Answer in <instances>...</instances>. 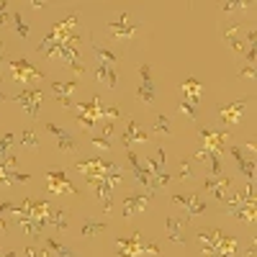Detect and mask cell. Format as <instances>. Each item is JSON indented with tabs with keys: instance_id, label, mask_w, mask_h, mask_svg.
<instances>
[{
	"instance_id": "18",
	"label": "cell",
	"mask_w": 257,
	"mask_h": 257,
	"mask_svg": "<svg viewBox=\"0 0 257 257\" xmlns=\"http://www.w3.org/2000/svg\"><path fill=\"white\" fill-rule=\"evenodd\" d=\"M188 226V219H175V216H170L167 219V237L170 242H175V244H185L183 239V229Z\"/></svg>"
},
{
	"instance_id": "32",
	"label": "cell",
	"mask_w": 257,
	"mask_h": 257,
	"mask_svg": "<svg viewBox=\"0 0 257 257\" xmlns=\"http://www.w3.org/2000/svg\"><path fill=\"white\" fill-rule=\"evenodd\" d=\"M242 77H244V80H252V77H254V64H247L244 70H239V80H242Z\"/></svg>"
},
{
	"instance_id": "14",
	"label": "cell",
	"mask_w": 257,
	"mask_h": 257,
	"mask_svg": "<svg viewBox=\"0 0 257 257\" xmlns=\"http://www.w3.org/2000/svg\"><path fill=\"white\" fill-rule=\"evenodd\" d=\"M180 95L185 98V103L196 105V103L201 100V95H203V85H201L196 77H188V80L180 85Z\"/></svg>"
},
{
	"instance_id": "29",
	"label": "cell",
	"mask_w": 257,
	"mask_h": 257,
	"mask_svg": "<svg viewBox=\"0 0 257 257\" xmlns=\"http://www.w3.org/2000/svg\"><path fill=\"white\" fill-rule=\"evenodd\" d=\"M90 144H93L95 149H105V152H108V149H113V142L105 139V137H100V134H93V137H90Z\"/></svg>"
},
{
	"instance_id": "30",
	"label": "cell",
	"mask_w": 257,
	"mask_h": 257,
	"mask_svg": "<svg viewBox=\"0 0 257 257\" xmlns=\"http://www.w3.org/2000/svg\"><path fill=\"white\" fill-rule=\"evenodd\" d=\"M77 123L85 128V132H95V128H98V121H93V118H88V116H82V113H77Z\"/></svg>"
},
{
	"instance_id": "25",
	"label": "cell",
	"mask_w": 257,
	"mask_h": 257,
	"mask_svg": "<svg viewBox=\"0 0 257 257\" xmlns=\"http://www.w3.org/2000/svg\"><path fill=\"white\" fill-rule=\"evenodd\" d=\"M152 128H155V132L157 134H162V137H170V134H173V128H170V121H167V116H155V121H152Z\"/></svg>"
},
{
	"instance_id": "2",
	"label": "cell",
	"mask_w": 257,
	"mask_h": 257,
	"mask_svg": "<svg viewBox=\"0 0 257 257\" xmlns=\"http://www.w3.org/2000/svg\"><path fill=\"white\" fill-rule=\"evenodd\" d=\"M126 160H128V170L134 173V178H137V183L139 185H144L149 193H155L157 190V185H155V180H152V175H149V170L139 162V157H137V152L132 147H126Z\"/></svg>"
},
{
	"instance_id": "3",
	"label": "cell",
	"mask_w": 257,
	"mask_h": 257,
	"mask_svg": "<svg viewBox=\"0 0 257 257\" xmlns=\"http://www.w3.org/2000/svg\"><path fill=\"white\" fill-rule=\"evenodd\" d=\"M198 139H201V149H206V152H213V155H221V149L226 147V139H229V132L201 128V132H198Z\"/></svg>"
},
{
	"instance_id": "35",
	"label": "cell",
	"mask_w": 257,
	"mask_h": 257,
	"mask_svg": "<svg viewBox=\"0 0 257 257\" xmlns=\"http://www.w3.org/2000/svg\"><path fill=\"white\" fill-rule=\"evenodd\" d=\"M201 249H203V257H221L213 247H208V244H201Z\"/></svg>"
},
{
	"instance_id": "33",
	"label": "cell",
	"mask_w": 257,
	"mask_h": 257,
	"mask_svg": "<svg viewBox=\"0 0 257 257\" xmlns=\"http://www.w3.org/2000/svg\"><path fill=\"white\" fill-rule=\"evenodd\" d=\"M26 257H47V252H41V249H36L34 244H29V247H26Z\"/></svg>"
},
{
	"instance_id": "1",
	"label": "cell",
	"mask_w": 257,
	"mask_h": 257,
	"mask_svg": "<svg viewBox=\"0 0 257 257\" xmlns=\"http://www.w3.org/2000/svg\"><path fill=\"white\" fill-rule=\"evenodd\" d=\"M137 98L147 105H152L157 98V88H155V80H152V67L149 64H142L139 67V88H137Z\"/></svg>"
},
{
	"instance_id": "20",
	"label": "cell",
	"mask_w": 257,
	"mask_h": 257,
	"mask_svg": "<svg viewBox=\"0 0 257 257\" xmlns=\"http://www.w3.org/2000/svg\"><path fill=\"white\" fill-rule=\"evenodd\" d=\"M178 180L180 183H190L196 180V170H193V160H180V167H178Z\"/></svg>"
},
{
	"instance_id": "19",
	"label": "cell",
	"mask_w": 257,
	"mask_h": 257,
	"mask_svg": "<svg viewBox=\"0 0 257 257\" xmlns=\"http://www.w3.org/2000/svg\"><path fill=\"white\" fill-rule=\"evenodd\" d=\"M95 77L103 82V85H108V88H118V72L113 67H108V64H98L95 67Z\"/></svg>"
},
{
	"instance_id": "11",
	"label": "cell",
	"mask_w": 257,
	"mask_h": 257,
	"mask_svg": "<svg viewBox=\"0 0 257 257\" xmlns=\"http://www.w3.org/2000/svg\"><path fill=\"white\" fill-rule=\"evenodd\" d=\"M147 132L134 121V118H126V126H123V132H121V142L123 147H132L134 142H147Z\"/></svg>"
},
{
	"instance_id": "26",
	"label": "cell",
	"mask_w": 257,
	"mask_h": 257,
	"mask_svg": "<svg viewBox=\"0 0 257 257\" xmlns=\"http://www.w3.org/2000/svg\"><path fill=\"white\" fill-rule=\"evenodd\" d=\"M47 224H54L59 231H62V229H67V213H64L62 208H57L54 213H49V221H47Z\"/></svg>"
},
{
	"instance_id": "5",
	"label": "cell",
	"mask_w": 257,
	"mask_h": 257,
	"mask_svg": "<svg viewBox=\"0 0 257 257\" xmlns=\"http://www.w3.org/2000/svg\"><path fill=\"white\" fill-rule=\"evenodd\" d=\"M108 31H111V36L118 41H126V39H134V34L139 31V24L137 21H132V16L128 13H121L118 16V21H111L108 24Z\"/></svg>"
},
{
	"instance_id": "27",
	"label": "cell",
	"mask_w": 257,
	"mask_h": 257,
	"mask_svg": "<svg viewBox=\"0 0 257 257\" xmlns=\"http://www.w3.org/2000/svg\"><path fill=\"white\" fill-rule=\"evenodd\" d=\"M11 21H13V26L18 29V36H21V39H29V26L24 24L21 13H11Z\"/></svg>"
},
{
	"instance_id": "24",
	"label": "cell",
	"mask_w": 257,
	"mask_h": 257,
	"mask_svg": "<svg viewBox=\"0 0 257 257\" xmlns=\"http://www.w3.org/2000/svg\"><path fill=\"white\" fill-rule=\"evenodd\" d=\"M47 249L49 252H54V257H77L72 249H67L62 242H57V239H47Z\"/></svg>"
},
{
	"instance_id": "12",
	"label": "cell",
	"mask_w": 257,
	"mask_h": 257,
	"mask_svg": "<svg viewBox=\"0 0 257 257\" xmlns=\"http://www.w3.org/2000/svg\"><path fill=\"white\" fill-rule=\"evenodd\" d=\"M203 188L211 190L213 196H216V201H224L229 196V188H231V180L229 178H221V175H208L203 180Z\"/></svg>"
},
{
	"instance_id": "37",
	"label": "cell",
	"mask_w": 257,
	"mask_h": 257,
	"mask_svg": "<svg viewBox=\"0 0 257 257\" xmlns=\"http://www.w3.org/2000/svg\"><path fill=\"white\" fill-rule=\"evenodd\" d=\"M0 257H16V252H11V249H8V252H3Z\"/></svg>"
},
{
	"instance_id": "6",
	"label": "cell",
	"mask_w": 257,
	"mask_h": 257,
	"mask_svg": "<svg viewBox=\"0 0 257 257\" xmlns=\"http://www.w3.org/2000/svg\"><path fill=\"white\" fill-rule=\"evenodd\" d=\"M44 128L54 137V144L62 149V152H67V155L77 152V139L67 132V128H62V126H57V123H52V121H47V123H44Z\"/></svg>"
},
{
	"instance_id": "31",
	"label": "cell",
	"mask_w": 257,
	"mask_h": 257,
	"mask_svg": "<svg viewBox=\"0 0 257 257\" xmlns=\"http://www.w3.org/2000/svg\"><path fill=\"white\" fill-rule=\"evenodd\" d=\"M178 111H180V113H185V116H188V121H196V105H190V103L180 100V103H178Z\"/></svg>"
},
{
	"instance_id": "36",
	"label": "cell",
	"mask_w": 257,
	"mask_h": 257,
	"mask_svg": "<svg viewBox=\"0 0 257 257\" xmlns=\"http://www.w3.org/2000/svg\"><path fill=\"white\" fill-rule=\"evenodd\" d=\"M249 3H224V11H237V8H247Z\"/></svg>"
},
{
	"instance_id": "10",
	"label": "cell",
	"mask_w": 257,
	"mask_h": 257,
	"mask_svg": "<svg viewBox=\"0 0 257 257\" xmlns=\"http://www.w3.org/2000/svg\"><path fill=\"white\" fill-rule=\"evenodd\" d=\"M252 103V98H239V100H231V103H224L219 105V116L224 123H239L242 121V113L244 108Z\"/></svg>"
},
{
	"instance_id": "28",
	"label": "cell",
	"mask_w": 257,
	"mask_h": 257,
	"mask_svg": "<svg viewBox=\"0 0 257 257\" xmlns=\"http://www.w3.org/2000/svg\"><path fill=\"white\" fill-rule=\"evenodd\" d=\"M16 144V134H3V137H0V157H8V149Z\"/></svg>"
},
{
	"instance_id": "34",
	"label": "cell",
	"mask_w": 257,
	"mask_h": 257,
	"mask_svg": "<svg viewBox=\"0 0 257 257\" xmlns=\"http://www.w3.org/2000/svg\"><path fill=\"white\" fill-rule=\"evenodd\" d=\"M8 3H3V0H0V24H6V21H8Z\"/></svg>"
},
{
	"instance_id": "7",
	"label": "cell",
	"mask_w": 257,
	"mask_h": 257,
	"mask_svg": "<svg viewBox=\"0 0 257 257\" xmlns=\"http://www.w3.org/2000/svg\"><path fill=\"white\" fill-rule=\"evenodd\" d=\"M242 34H244V31H242V24H226V26L221 29V39L231 47V52H234V54H239V57H244L247 49H249V47H244Z\"/></svg>"
},
{
	"instance_id": "23",
	"label": "cell",
	"mask_w": 257,
	"mask_h": 257,
	"mask_svg": "<svg viewBox=\"0 0 257 257\" xmlns=\"http://www.w3.org/2000/svg\"><path fill=\"white\" fill-rule=\"evenodd\" d=\"M18 142H21V147H24V149H39V137H36L34 128H24Z\"/></svg>"
},
{
	"instance_id": "13",
	"label": "cell",
	"mask_w": 257,
	"mask_h": 257,
	"mask_svg": "<svg viewBox=\"0 0 257 257\" xmlns=\"http://www.w3.org/2000/svg\"><path fill=\"white\" fill-rule=\"evenodd\" d=\"M147 203H149L147 193H132V196H126V201H123V216H126V219L137 216L139 211L147 208Z\"/></svg>"
},
{
	"instance_id": "15",
	"label": "cell",
	"mask_w": 257,
	"mask_h": 257,
	"mask_svg": "<svg viewBox=\"0 0 257 257\" xmlns=\"http://www.w3.org/2000/svg\"><path fill=\"white\" fill-rule=\"evenodd\" d=\"M47 180H49V188L57 190V193H77V188L67 183V175H64L62 170H49Z\"/></svg>"
},
{
	"instance_id": "9",
	"label": "cell",
	"mask_w": 257,
	"mask_h": 257,
	"mask_svg": "<svg viewBox=\"0 0 257 257\" xmlns=\"http://www.w3.org/2000/svg\"><path fill=\"white\" fill-rule=\"evenodd\" d=\"M13 100H16L18 105H24L26 113H29L31 118H36V116H39V108H41V100H44V93L36 90V88H26V90H21Z\"/></svg>"
},
{
	"instance_id": "16",
	"label": "cell",
	"mask_w": 257,
	"mask_h": 257,
	"mask_svg": "<svg viewBox=\"0 0 257 257\" xmlns=\"http://www.w3.org/2000/svg\"><path fill=\"white\" fill-rule=\"evenodd\" d=\"M90 47H93V54H95L98 64H108V67H113V64H118V62H121V57H118L116 52H111L108 47L98 44L95 39H90Z\"/></svg>"
},
{
	"instance_id": "4",
	"label": "cell",
	"mask_w": 257,
	"mask_h": 257,
	"mask_svg": "<svg viewBox=\"0 0 257 257\" xmlns=\"http://www.w3.org/2000/svg\"><path fill=\"white\" fill-rule=\"evenodd\" d=\"M173 203L175 206H183L185 211H188V221L193 219V216H201V213H206V201L201 198V196H196V193H175L173 196Z\"/></svg>"
},
{
	"instance_id": "22",
	"label": "cell",
	"mask_w": 257,
	"mask_h": 257,
	"mask_svg": "<svg viewBox=\"0 0 257 257\" xmlns=\"http://www.w3.org/2000/svg\"><path fill=\"white\" fill-rule=\"evenodd\" d=\"M52 90L57 93V98H70V95L77 90V80H70V82H52Z\"/></svg>"
},
{
	"instance_id": "21",
	"label": "cell",
	"mask_w": 257,
	"mask_h": 257,
	"mask_svg": "<svg viewBox=\"0 0 257 257\" xmlns=\"http://www.w3.org/2000/svg\"><path fill=\"white\" fill-rule=\"evenodd\" d=\"M105 229H108V224H105V221L85 219V224H82V237H93V234H103Z\"/></svg>"
},
{
	"instance_id": "17",
	"label": "cell",
	"mask_w": 257,
	"mask_h": 257,
	"mask_svg": "<svg viewBox=\"0 0 257 257\" xmlns=\"http://www.w3.org/2000/svg\"><path fill=\"white\" fill-rule=\"evenodd\" d=\"M229 152H231V157L237 160V167L242 170V175H244V180H254V162L249 160V157H244L242 155V149L239 147H229Z\"/></svg>"
},
{
	"instance_id": "8",
	"label": "cell",
	"mask_w": 257,
	"mask_h": 257,
	"mask_svg": "<svg viewBox=\"0 0 257 257\" xmlns=\"http://www.w3.org/2000/svg\"><path fill=\"white\" fill-rule=\"evenodd\" d=\"M8 64H11L13 77H16L18 82H36V80H41V70H39V67H34L31 62H26L24 57L11 59Z\"/></svg>"
}]
</instances>
